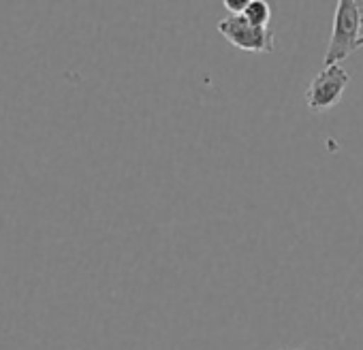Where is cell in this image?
I'll use <instances>...</instances> for the list:
<instances>
[{
	"mask_svg": "<svg viewBox=\"0 0 363 350\" xmlns=\"http://www.w3.org/2000/svg\"><path fill=\"white\" fill-rule=\"evenodd\" d=\"M361 35L363 33H361V22H359L354 0H340L333 16V30L325 54V67H333L346 60L359 47Z\"/></svg>",
	"mask_w": 363,
	"mask_h": 350,
	"instance_id": "cell-1",
	"label": "cell"
},
{
	"mask_svg": "<svg viewBox=\"0 0 363 350\" xmlns=\"http://www.w3.org/2000/svg\"><path fill=\"white\" fill-rule=\"evenodd\" d=\"M218 33L235 47L252 54H272L276 35L272 28L252 26L244 16H229L218 22Z\"/></svg>",
	"mask_w": 363,
	"mask_h": 350,
	"instance_id": "cell-2",
	"label": "cell"
},
{
	"mask_svg": "<svg viewBox=\"0 0 363 350\" xmlns=\"http://www.w3.org/2000/svg\"><path fill=\"white\" fill-rule=\"evenodd\" d=\"M348 84H350V75L340 64L325 67L320 73H316V77L310 81V86L306 90L308 109L312 113L329 111L331 107H335L340 103Z\"/></svg>",
	"mask_w": 363,
	"mask_h": 350,
	"instance_id": "cell-3",
	"label": "cell"
},
{
	"mask_svg": "<svg viewBox=\"0 0 363 350\" xmlns=\"http://www.w3.org/2000/svg\"><path fill=\"white\" fill-rule=\"evenodd\" d=\"M244 18L252 24V26H259V28H269V20H272V7L267 0H250L246 11H244Z\"/></svg>",
	"mask_w": 363,
	"mask_h": 350,
	"instance_id": "cell-4",
	"label": "cell"
},
{
	"mask_svg": "<svg viewBox=\"0 0 363 350\" xmlns=\"http://www.w3.org/2000/svg\"><path fill=\"white\" fill-rule=\"evenodd\" d=\"M250 0H225V9L231 11V16H244L246 7H248Z\"/></svg>",
	"mask_w": 363,
	"mask_h": 350,
	"instance_id": "cell-5",
	"label": "cell"
},
{
	"mask_svg": "<svg viewBox=\"0 0 363 350\" xmlns=\"http://www.w3.org/2000/svg\"><path fill=\"white\" fill-rule=\"evenodd\" d=\"M354 5H357V13H359V22H361V33H363V0H354Z\"/></svg>",
	"mask_w": 363,
	"mask_h": 350,
	"instance_id": "cell-6",
	"label": "cell"
},
{
	"mask_svg": "<svg viewBox=\"0 0 363 350\" xmlns=\"http://www.w3.org/2000/svg\"><path fill=\"white\" fill-rule=\"evenodd\" d=\"M359 47H363V37L359 39Z\"/></svg>",
	"mask_w": 363,
	"mask_h": 350,
	"instance_id": "cell-7",
	"label": "cell"
}]
</instances>
